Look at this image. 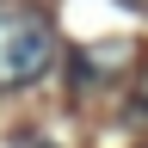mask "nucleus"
Wrapping results in <instances>:
<instances>
[{
  "label": "nucleus",
  "instance_id": "f257e3e1",
  "mask_svg": "<svg viewBox=\"0 0 148 148\" xmlns=\"http://www.w3.org/2000/svg\"><path fill=\"white\" fill-rule=\"evenodd\" d=\"M56 62V25L25 0H0V99L37 86Z\"/></svg>",
  "mask_w": 148,
  "mask_h": 148
},
{
  "label": "nucleus",
  "instance_id": "f03ea898",
  "mask_svg": "<svg viewBox=\"0 0 148 148\" xmlns=\"http://www.w3.org/2000/svg\"><path fill=\"white\" fill-rule=\"evenodd\" d=\"M130 68H136V43H86V49H74V86L80 92H111V86H123L130 80Z\"/></svg>",
  "mask_w": 148,
  "mask_h": 148
},
{
  "label": "nucleus",
  "instance_id": "7ed1b4c3",
  "mask_svg": "<svg viewBox=\"0 0 148 148\" xmlns=\"http://www.w3.org/2000/svg\"><path fill=\"white\" fill-rule=\"evenodd\" d=\"M148 117V68H142V86H136V105H130V123Z\"/></svg>",
  "mask_w": 148,
  "mask_h": 148
},
{
  "label": "nucleus",
  "instance_id": "20e7f679",
  "mask_svg": "<svg viewBox=\"0 0 148 148\" xmlns=\"http://www.w3.org/2000/svg\"><path fill=\"white\" fill-rule=\"evenodd\" d=\"M12 148H49V136H18Z\"/></svg>",
  "mask_w": 148,
  "mask_h": 148
},
{
  "label": "nucleus",
  "instance_id": "39448f33",
  "mask_svg": "<svg viewBox=\"0 0 148 148\" xmlns=\"http://www.w3.org/2000/svg\"><path fill=\"white\" fill-rule=\"evenodd\" d=\"M123 6H130V12H148V0H123Z\"/></svg>",
  "mask_w": 148,
  "mask_h": 148
}]
</instances>
